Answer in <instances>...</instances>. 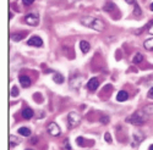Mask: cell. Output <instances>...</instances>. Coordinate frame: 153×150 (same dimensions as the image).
<instances>
[{
    "label": "cell",
    "mask_w": 153,
    "mask_h": 150,
    "mask_svg": "<svg viewBox=\"0 0 153 150\" xmlns=\"http://www.w3.org/2000/svg\"><path fill=\"white\" fill-rule=\"evenodd\" d=\"M80 22H81V24H83L85 27L94 29L97 32H103L104 28H105L104 22L96 18V17H93V16H83V17H81Z\"/></svg>",
    "instance_id": "6da1fadb"
},
{
    "label": "cell",
    "mask_w": 153,
    "mask_h": 150,
    "mask_svg": "<svg viewBox=\"0 0 153 150\" xmlns=\"http://www.w3.org/2000/svg\"><path fill=\"white\" fill-rule=\"evenodd\" d=\"M146 114L143 111H136L132 115L126 117V122H129L134 126H142V124L146 122Z\"/></svg>",
    "instance_id": "7a4b0ae2"
},
{
    "label": "cell",
    "mask_w": 153,
    "mask_h": 150,
    "mask_svg": "<svg viewBox=\"0 0 153 150\" xmlns=\"http://www.w3.org/2000/svg\"><path fill=\"white\" fill-rule=\"evenodd\" d=\"M80 122H81V115L79 114V112L71 111L70 114L68 115V127L70 129L77 127L79 124H80Z\"/></svg>",
    "instance_id": "3957f363"
},
{
    "label": "cell",
    "mask_w": 153,
    "mask_h": 150,
    "mask_svg": "<svg viewBox=\"0 0 153 150\" xmlns=\"http://www.w3.org/2000/svg\"><path fill=\"white\" fill-rule=\"evenodd\" d=\"M25 21H26V23L31 24V26H38V23H39V15L36 14V12H30L25 17Z\"/></svg>",
    "instance_id": "277c9868"
},
{
    "label": "cell",
    "mask_w": 153,
    "mask_h": 150,
    "mask_svg": "<svg viewBox=\"0 0 153 150\" xmlns=\"http://www.w3.org/2000/svg\"><path fill=\"white\" fill-rule=\"evenodd\" d=\"M82 76H79V74H76L72 78H70V87L75 90H79L80 87L82 85Z\"/></svg>",
    "instance_id": "5b68a950"
},
{
    "label": "cell",
    "mask_w": 153,
    "mask_h": 150,
    "mask_svg": "<svg viewBox=\"0 0 153 150\" xmlns=\"http://www.w3.org/2000/svg\"><path fill=\"white\" fill-rule=\"evenodd\" d=\"M47 131H48V133H49L50 135H53V137H58V135L60 134V128H59V126H58L55 122L49 123Z\"/></svg>",
    "instance_id": "8992f818"
},
{
    "label": "cell",
    "mask_w": 153,
    "mask_h": 150,
    "mask_svg": "<svg viewBox=\"0 0 153 150\" xmlns=\"http://www.w3.org/2000/svg\"><path fill=\"white\" fill-rule=\"evenodd\" d=\"M143 138H145L143 133H141V132H134V134H132V143H131L132 148H136L140 143L143 140Z\"/></svg>",
    "instance_id": "52a82bcc"
},
{
    "label": "cell",
    "mask_w": 153,
    "mask_h": 150,
    "mask_svg": "<svg viewBox=\"0 0 153 150\" xmlns=\"http://www.w3.org/2000/svg\"><path fill=\"white\" fill-rule=\"evenodd\" d=\"M28 45H32V46H36V48H41L43 46V40L39 38L38 35H33L28 39Z\"/></svg>",
    "instance_id": "ba28073f"
},
{
    "label": "cell",
    "mask_w": 153,
    "mask_h": 150,
    "mask_svg": "<svg viewBox=\"0 0 153 150\" xmlns=\"http://www.w3.org/2000/svg\"><path fill=\"white\" fill-rule=\"evenodd\" d=\"M98 87H99V81H98V78H91L90 81H88V83H87V88L90 89L91 92L97 90Z\"/></svg>",
    "instance_id": "9c48e42d"
},
{
    "label": "cell",
    "mask_w": 153,
    "mask_h": 150,
    "mask_svg": "<svg viewBox=\"0 0 153 150\" xmlns=\"http://www.w3.org/2000/svg\"><path fill=\"white\" fill-rule=\"evenodd\" d=\"M20 84L23 87V88H28V87L32 84V81H31V78L30 77H27V76H20Z\"/></svg>",
    "instance_id": "30bf717a"
},
{
    "label": "cell",
    "mask_w": 153,
    "mask_h": 150,
    "mask_svg": "<svg viewBox=\"0 0 153 150\" xmlns=\"http://www.w3.org/2000/svg\"><path fill=\"white\" fill-rule=\"evenodd\" d=\"M125 1L127 3V4H132L134 5V14H135V16H141V9H140V6L137 5V3H136V0H125Z\"/></svg>",
    "instance_id": "8fae6325"
},
{
    "label": "cell",
    "mask_w": 153,
    "mask_h": 150,
    "mask_svg": "<svg viewBox=\"0 0 153 150\" xmlns=\"http://www.w3.org/2000/svg\"><path fill=\"white\" fill-rule=\"evenodd\" d=\"M80 48H81V51H82L83 54H87L88 51H90L91 45H90V43H88L87 40H81V42H80Z\"/></svg>",
    "instance_id": "7c38bea8"
},
{
    "label": "cell",
    "mask_w": 153,
    "mask_h": 150,
    "mask_svg": "<svg viewBox=\"0 0 153 150\" xmlns=\"http://www.w3.org/2000/svg\"><path fill=\"white\" fill-rule=\"evenodd\" d=\"M26 32H20V33H12V35H11V39L14 40V42H20V40H22L25 37H26Z\"/></svg>",
    "instance_id": "4fadbf2b"
},
{
    "label": "cell",
    "mask_w": 153,
    "mask_h": 150,
    "mask_svg": "<svg viewBox=\"0 0 153 150\" xmlns=\"http://www.w3.org/2000/svg\"><path fill=\"white\" fill-rule=\"evenodd\" d=\"M33 114H34L33 110L30 109V107H26V109H23V110H22V117H23V118H26V120L32 118Z\"/></svg>",
    "instance_id": "5bb4252c"
},
{
    "label": "cell",
    "mask_w": 153,
    "mask_h": 150,
    "mask_svg": "<svg viewBox=\"0 0 153 150\" xmlns=\"http://www.w3.org/2000/svg\"><path fill=\"white\" fill-rule=\"evenodd\" d=\"M129 99V93L125 92V90H120L117 95V100L118 101H125V100Z\"/></svg>",
    "instance_id": "9a60e30c"
},
{
    "label": "cell",
    "mask_w": 153,
    "mask_h": 150,
    "mask_svg": "<svg viewBox=\"0 0 153 150\" xmlns=\"http://www.w3.org/2000/svg\"><path fill=\"white\" fill-rule=\"evenodd\" d=\"M53 81L55 82V83H58V84H62L64 83V81H65V78H64V76L61 73H54V76H53Z\"/></svg>",
    "instance_id": "2e32d148"
},
{
    "label": "cell",
    "mask_w": 153,
    "mask_h": 150,
    "mask_svg": "<svg viewBox=\"0 0 153 150\" xmlns=\"http://www.w3.org/2000/svg\"><path fill=\"white\" fill-rule=\"evenodd\" d=\"M142 111L145 112L146 115H153V104H148V105L143 106Z\"/></svg>",
    "instance_id": "e0dca14e"
},
{
    "label": "cell",
    "mask_w": 153,
    "mask_h": 150,
    "mask_svg": "<svg viewBox=\"0 0 153 150\" xmlns=\"http://www.w3.org/2000/svg\"><path fill=\"white\" fill-rule=\"evenodd\" d=\"M19 133H20L21 135H23V137H30V135H31V131H30L27 127H21V128H19Z\"/></svg>",
    "instance_id": "ac0fdd59"
},
{
    "label": "cell",
    "mask_w": 153,
    "mask_h": 150,
    "mask_svg": "<svg viewBox=\"0 0 153 150\" xmlns=\"http://www.w3.org/2000/svg\"><path fill=\"white\" fill-rule=\"evenodd\" d=\"M143 46H145L146 50H153V38L147 39V40L143 43Z\"/></svg>",
    "instance_id": "d6986e66"
},
{
    "label": "cell",
    "mask_w": 153,
    "mask_h": 150,
    "mask_svg": "<svg viewBox=\"0 0 153 150\" xmlns=\"http://www.w3.org/2000/svg\"><path fill=\"white\" fill-rule=\"evenodd\" d=\"M114 9H115V4H114V3H107L105 5H104V7H103V10L104 11H107V12H110V11H113Z\"/></svg>",
    "instance_id": "ffe728a7"
},
{
    "label": "cell",
    "mask_w": 153,
    "mask_h": 150,
    "mask_svg": "<svg viewBox=\"0 0 153 150\" xmlns=\"http://www.w3.org/2000/svg\"><path fill=\"white\" fill-rule=\"evenodd\" d=\"M19 143H20V140H19L17 137H15V135H11V137H10V145H11L12 148H15Z\"/></svg>",
    "instance_id": "44dd1931"
},
{
    "label": "cell",
    "mask_w": 153,
    "mask_h": 150,
    "mask_svg": "<svg viewBox=\"0 0 153 150\" xmlns=\"http://www.w3.org/2000/svg\"><path fill=\"white\" fill-rule=\"evenodd\" d=\"M143 60V56H142V54H140V53H137L135 56H134V59H132V62L134 64H140Z\"/></svg>",
    "instance_id": "7402d4cb"
},
{
    "label": "cell",
    "mask_w": 153,
    "mask_h": 150,
    "mask_svg": "<svg viewBox=\"0 0 153 150\" xmlns=\"http://www.w3.org/2000/svg\"><path fill=\"white\" fill-rule=\"evenodd\" d=\"M11 95L16 98L19 95V89H17V87H12V89H11Z\"/></svg>",
    "instance_id": "603a6c76"
},
{
    "label": "cell",
    "mask_w": 153,
    "mask_h": 150,
    "mask_svg": "<svg viewBox=\"0 0 153 150\" xmlns=\"http://www.w3.org/2000/svg\"><path fill=\"white\" fill-rule=\"evenodd\" d=\"M34 1V0H22V3L25 4V5H26V6H28V5H31L32 3Z\"/></svg>",
    "instance_id": "cb8c5ba5"
},
{
    "label": "cell",
    "mask_w": 153,
    "mask_h": 150,
    "mask_svg": "<svg viewBox=\"0 0 153 150\" xmlns=\"http://www.w3.org/2000/svg\"><path fill=\"white\" fill-rule=\"evenodd\" d=\"M104 138H105V140H107L108 143H110V142H111V137H110V134H109V133H105V134H104Z\"/></svg>",
    "instance_id": "d4e9b609"
},
{
    "label": "cell",
    "mask_w": 153,
    "mask_h": 150,
    "mask_svg": "<svg viewBox=\"0 0 153 150\" xmlns=\"http://www.w3.org/2000/svg\"><path fill=\"white\" fill-rule=\"evenodd\" d=\"M148 33L153 35V21H152V24H149V26H148Z\"/></svg>",
    "instance_id": "484cf974"
},
{
    "label": "cell",
    "mask_w": 153,
    "mask_h": 150,
    "mask_svg": "<svg viewBox=\"0 0 153 150\" xmlns=\"http://www.w3.org/2000/svg\"><path fill=\"white\" fill-rule=\"evenodd\" d=\"M83 138H81V137H79V138H77V144L79 145H85V143H83Z\"/></svg>",
    "instance_id": "4316f807"
},
{
    "label": "cell",
    "mask_w": 153,
    "mask_h": 150,
    "mask_svg": "<svg viewBox=\"0 0 153 150\" xmlns=\"http://www.w3.org/2000/svg\"><path fill=\"white\" fill-rule=\"evenodd\" d=\"M148 98L149 99H153V87H152V88L149 89V92H148Z\"/></svg>",
    "instance_id": "83f0119b"
},
{
    "label": "cell",
    "mask_w": 153,
    "mask_h": 150,
    "mask_svg": "<svg viewBox=\"0 0 153 150\" xmlns=\"http://www.w3.org/2000/svg\"><path fill=\"white\" fill-rule=\"evenodd\" d=\"M102 123H108V116H104V117H102Z\"/></svg>",
    "instance_id": "f1b7e54d"
},
{
    "label": "cell",
    "mask_w": 153,
    "mask_h": 150,
    "mask_svg": "<svg viewBox=\"0 0 153 150\" xmlns=\"http://www.w3.org/2000/svg\"><path fill=\"white\" fill-rule=\"evenodd\" d=\"M65 145H66L68 150H70V149H71V148H70V145H69V139H66V140H65Z\"/></svg>",
    "instance_id": "f546056e"
},
{
    "label": "cell",
    "mask_w": 153,
    "mask_h": 150,
    "mask_svg": "<svg viewBox=\"0 0 153 150\" xmlns=\"http://www.w3.org/2000/svg\"><path fill=\"white\" fill-rule=\"evenodd\" d=\"M31 143H37V138H33V139L31 140Z\"/></svg>",
    "instance_id": "4dcf8cb0"
},
{
    "label": "cell",
    "mask_w": 153,
    "mask_h": 150,
    "mask_svg": "<svg viewBox=\"0 0 153 150\" xmlns=\"http://www.w3.org/2000/svg\"><path fill=\"white\" fill-rule=\"evenodd\" d=\"M148 150H153V144H152V145H149V148H148Z\"/></svg>",
    "instance_id": "1f68e13d"
},
{
    "label": "cell",
    "mask_w": 153,
    "mask_h": 150,
    "mask_svg": "<svg viewBox=\"0 0 153 150\" xmlns=\"http://www.w3.org/2000/svg\"><path fill=\"white\" fill-rule=\"evenodd\" d=\"M151 10H152V11H153V3H152V4H151Z\"/></svg>",
    "instance_id": "d6a6232c"
},
{
    "label": "cell",
    "mask_w": 153,
    "mask_h": 150,
    "mask_svg": "<svg viewBox=\"0 0 153 150\" xmlns=\"http://www.w3.org/2000/svg\"><path fill=\"white\" fill-rule=\"evenodd\" d=\"M26 150H32V149H26Z\"/></svg>",
    "instance_id": "836d02e7"
}]
</instances>
